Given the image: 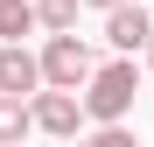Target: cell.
Listing matches in <instances>:
<instances>
[{"label": "cell", "instance_id": "cell-6", "mask_svg": "<svg viewBox=\"0 0 154 147\" xmlns=\"http://www.w3.org/2000/svg\"><path fill=\"white\" fill-rule=\"evenodd\" d=\"M28 133H35V98L0 91V147H28Z\"/></svg>", "mask_w": 154, "mask_h": 147}, {"label": "cell", "instance_id": "cell-1", "mask_svg": "<svg viewBox=\"0 0 154 147\" xmlns=\"http://www.w3.org/2000/svg\"><path fill=\"white\" fill-rule=\"evenodd\" d=\"M133 98H140V63L112 56V63H98V77L84 84V112H91V126H126Z\"/></svg>", "mask_w": 154, "mask_h": 147}, {"label": "cell", "instance_id": "cell-7", "mask_svg": "<svg viewBox=\"0 0 154 147\" xmlns=\"http://www.w3.org/2000/svg\"><path fill=\"white\" fill-rule=\"evenodd\" d=\"M35 28H42L35 0H0V42H21V35H35Z\"/></svg>", "mask_w": 154, "mask_h": 147}, {"label": "cell", "instance_id": "cell-11", "mask_svg": "<svg viewBox=\"0 0 154 147\" xmlns=\"http://www.w3.org/2000/svg\"><path fill=\"white\" fill-rule=\"evenodd\" d=\"M147 70H154V49H147Z\"/></svg>", "mask_w": 154, "mask_h": 147}, {"label": "cell", "instance_id": "cell-10", "mask_svg": "<svg viewBox=\"0 0 154 147\" xmlns=\"http://www.w3.org/2000/svg\"><path fill=\"white\" fill-rule=\"evenodd\" d=\"M84 7H98V14H112V7H126V0H84Z\"/></svg>", "mask_w": 154, "mask_h": 147}, {"label": "cell", "instance_id": "cell-5", "mask_svg": "<svg viewBox=\"0 0 154 147\" xmlns=\"http://www.w3.org/2000/svg\"><path fill=\"white\" fill-rule=\"evenodd\" d=\"M0 91H7V98H35V91H49V77H42V56H35V49L0 42Z\"/></svg>", "mask_w": 154, "mask_h": 147}, {"label": "cell", "instance_id": "cell-2", "mask_svg": "<svg viewBox=\"0 0 154 147\" xmlns=\"http://www.w3.org/2000/svg\"><path fill=\"white\" fill-rule=\"evenodd\" d=\"M42 77H49V91H84V84L98 77L91 42H84V35H49V42H42Z\"/></svg>", "mask_w": 154, "mask_h": 147}, {"label": "cell", "instance_id": "cell-4", "mask_svg": "<svg viewBox=\"0 0 154 147\" xmlns=\"http://www.w3.org/2000/svg\"><path fill=\"white\" fill-rule=\"evenodd\" d=\"M105 42L119 49V56H147V49H154V14L140 7V0L112 7V14H105Z\"/></svg>", "mask_w": 154, "mask_h": 147}, {"label": "cell", "instance_id": "cell-3", "mask_svg": "<svg viewBox=\"0 0 154 147\" xmlns=\"http://www.w3.org/2000/svg\"><path fill=\"white\" fill-rule=\"evenodd\" d=\"M84 91H35V133L49 140H84Z\"/></svg>", "mask_w": 154, "mask_h": 147}, {"label": "cell", "instance_id": "cell-9", "mask_svg": "<svg viewBox=\"0 0 154 147\" xmlns=\"http://www.w3.org/2000/svg\"><path fill=\"white\" fill-rule=\"evenodd\" d=\"M77 147H140V140L126 133V126H91V133L77 140Z\"/></svg>", "mask_w": 154, "mask_h": 147}, {"label": "cell", "instance_id": "cell-8", "mask_svg": "<svg viewBox=\"0 0 154 147\" xmlns=\"http://www.w3.org/2000/svg\"><path fill=\"white\" fill-rule=\"evenodd\" d=\"M77 7H84V0H35V14H42L49 35H77Z\"/></svg>", "mask_w": 154, "mask_h": 147}]
</instances>
